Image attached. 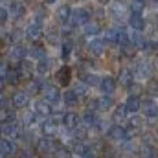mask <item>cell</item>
I'll use <instances>...</instances> for the list:
<instances>
[{"label":"cell","mask_w":158,"mask_h":158,"mask_svg":"<svg viewBox=\"0 0 158 158\" xmlns=\"http://www.w3.org/2000/svg\"><path fill=\"white\" fill-rule=\"evenodd\" d=\"M28 55L30 57H33V59H44V57H48V53H46V46L40 42V40H35V42H31V46L28 48Z\"/></svg>","instance_id":"19"},{"label":"cell","mask_w":158,"mask_h":158,"mask_svg":"<svg viewBox=\"0 0 158 158\" xmlns=\"http://www.w3.org/2000/svg\"><path fill=\"white\" fill-rule=\"evenodd\" d=\"M98 4L105 7V6H110V4H112V0H98Z\"/></svg>","instance_id":"41"},{"label":"cell","mask_w":158,"mask_h":158,"mask_svg":"<svg viewBox=\"0 0 158 158\" xmlns=\"http://www.w3.org/2000/svg\"><path fill=\"white\" fill-rule=\"evenodd\" d=\"M9 15H11L15 20H20V19L26 15V6H24V2H20V0L13 2L11 7H9Z\"/></svg>","instance_id":"27"},{"label":"cell","mask_w":158,"mask_h":158,"mask_svg":"<svg viewBox=\"0 0 158 158\" xmlns=\"http://www.w3.org/2000/svg\"><path fill=\"white\" fill-rule=\"evenodd\" d=\"M134 70H131V68H121L119 70V76H118V85L121 86H125V88H131L132 85H134Z\"/></svg>","instance_id":"18"},{"label":"cell","mask_w":158,"mask_h":158,"mask_svg":"<svg viewBox=\"0 0 158 158\" xmlns=\"http://www.w3.org/2000/svg\"><path fill=\"white\" fill-rule=\"evenodd\" d=\"M72 52H74V42H72V40H63V42H61V59H63L64 63L70 59Z\"/></svg>","instance_id":"33"},{"label":"cell","mask_w":158,"mask_h":158,"mask_svg":"<svg viewBox=\"0 0 158 158\" xmlns=\"http://www.w3.org/2000/svg\"><path fill=\"white\" fill-rule=\"evenodd\" d=\"M118 33H119L118 28H107V30H105V33H103V40H105L107 44L118 46Z\"/></svg>","instance_id":"30"},{"label":"cell","mask_w":158,"mask_h":158,"mask_svg":"<svg viewBox=\"0 0 158 158\" xmlns=\"http://www.w3.org/2000/svg\"><path fill=\"white\" fill-rule=\"evenodd\" d=\"M101 31H103V28H101V24H99V22H96V20H90V22H86V24L83 26V35H85V37H88V39L99 37V35H101Z\"/></svg>","instance_id":"20"},{"label":"cell","mask_w":158,"mask_h":158,"mask_svg":"<svg viewBox=\"0 0 158 158\" xmlns=\"http://www.w3.org/2000/svg\"><path fill=\"white\" fill-rule=\"evenodd\" d=\"M6 85H7V79H6V76H4V74H0V92H4Z\"/></svg>","instance_id":"40"},{"label":"cell","mask_w":158,"mask_h":158,"mask_svg":"<svg viewBox=\"0 0 158 158\" xmlns=\"http://www.w3.org/2000/svg\"><path fill=\"white\" fill-rule=\"evenodd\" d=\"M24 35H26V39L31 40V42L40 40L42 37H44V26L33 20L31 24H28V26H26V30H24Z\"/></svg>","instance_id":"13"},{"label":"cell","mask_w":158,"mask_h":158,"mask_svg":"<svg viewBox=\"0 0 158 158\" xmlns=\"http://www.w3.org/2000/svg\"><path fill=\"white\" fill-rule=\"evenodd\" d=\"M107 138L112 140V142H129V140H132L129 129H127L125 125H121V123H112V125H109V129H107Z\"/></svg>","instance_id":"1"},{"label":"cell","mask_w":158,"mask_h":158,"mask_svg":"<svg viewBox=\"0 0 158 158\" xmlns=\"http://www.w3.org/2000/svg\"><path fill=\"white\" fill-rule=\"evenodd\" d=\"M86 52L94 57H101L107 52V42L103 40V37H94L86 42Z\"/></svg>","instance_id":"8"},{"label":"cell","mask_w":158,"mask_h":158,"mask_svg":"<svg viewBox=\"0 0 158 158\" xmlns=\"http://www.w3.org/2000/svg\"><path fill=\"white\" fill-rule=\"evenodd\" d=\"M81 81L85 83V85H88V86H98V83H99V77L96 76V74H92V72H83L81 74Z\"/></svg>","instance_id":"36"},{"label":"cell","mask_w":158,"mask_h":158,"mask_svg":"<svg viewBox=\"0 0 158 158\" xmlns=\"http://www.w3.org/2000/svg\"><path fill=\"white\" fill-rule=\"evenodd\" d=\"M88 88H90V86H88V85H85L83 81H77V83H76V86H74V90L77 92L79 96H81V98H83V96H86Z\"/></svg>","instance_id":"37"},{"label":"cell","mask_w":158,"mask_h":158,"mask_svg":"<svg viewBox=\"0 0 158 158\" xmlns=\"http://www.w3.org/2000/svg\"><path fill=\"white\" fill-rule=\"evenodd\" d=\"M7 19H9V9H6V7L0 6V24H6Z\"/></svg>","instance_id":"38"},{"label":"cell","mask_w":158,"mask_h":158,"mask_svg":"<svg viewBox=\"0 0 158 158\" xmlns=\"http://www.w3.org/2000/svg\"><path fill=\"white\" fill-rule=\"evenodd\" d=\"M70 17H72V7L68 4H61L55 11V19L59 24H68L70 22Z\"/></svg>","instance_id":"22"},{"label":"cell","mask_w":158,"mask_h":158,"mask_svg":"<svg viewBox=\"0 0 158 158\" xmlns=\"http://www.w3.org/2000/svg\"><path fill=\"white\" fill-rule=\"evenodd\" d=\"M42 2H44V4H46V6H53V4H55V2H57V0H42Z\"/></svg>","instance_id":"42"},{"label":"cell","mask_w":158,"mask_h":158,"mask_svg":"<svg viewBox=\"0 0 158 158\" xmlns=\"http://www.w3.org/2000/svg\"><path fill=\"white\" fill-rule=\"evenodd\" d=\"M4 76H6V79H7V83H9V85H17L20 79H24V77H22V72H20V68H19V66H13V64L6 68Z\"/></svg>","instance_id":"24"},{"label":"cell","mask_w":158,"mask_h":158,"mask_svg":"<svg viewBox=\"0 0 158 158\" xmlns=\"http://www.w3.org/2000/svg\"><path fill=\"white\" fill-rule=\"evenodd\" d=\"M31 110H35L37 114H39L40 119L44 118H50L52 114H53V107L44 99V98H40V99H35L33 101V107H31Z\"/></svg>","instance_id":"14"},{"label":"cell","mask_w":158,"mask_h":158,"mask_svg":"<svg viewBox=\"0 0 158 158\" xmlns=\"http://www.w3.org/2000/svg\"><path fill=\"white\" fill-rule=\"evenodd\" d=\"M92 20V13L86 7H76L72 9V17H70V24L76 28H83L86 22Z\"/></svg>","instance_id":"5"},{"label":"cell","mask_w":158,"mask_h":158,"mask_svg":"<svg viewBox=\"0 0 158 158\" xmlns=\"http://www.w3.org/2000/svg\"><path fill=\"white\" fill-rule=\"evenodd\" d=\"M127 22H129V28H131L132 31L143 33L145 28H147V20H145V15H143V13H129Z\"/></svg>","instance_id":"9"},{"label":"cell","mask_w":158,"mask_h":158,"mask_svg":"<svg viewBox=\"0 0 158 158\" xmlns=\"http://www.w3.org/2000/svg\"><path fill=\"white\" fill-rule=\"evenodd\" d=\"M50 68H52V61H50L48 57H44V59L37 61V64H35V72L39 74L40 77H44V76L50 72Z\"/></svg>","instance_id":"31"},{"label":"cell","mask_w":158,"mask_h":158,"mask_svg":"<svg viewBox=\"0 0 158 158\" xmlns=\"http://www.w3.org/2000/svg\"><path fill=\"white\" fill-rule=\"evenodd\" d=\"M98 86H99L101 94H105V96H112V94L116 92V88H118V79L112 77V76H101V77H99V83H98Z\"/></svg>","instance_id":"11"},{"label":"cell","mask_w":158,"mask_h":158,"mask_svg":"<svg viewBox=\"0 0 158 158\" xmlns=\"http://www.w3.org/2000/svg\"><path fill=\"white\" fill-rule=\"evenodd\" d=\"M53 83L59 88H68L70 83H72V68L68 64H63L61 68H57L55 74H53Z\"/></svg>","instance_id":"4"},{"label":"cell","mask_w":158,"mask_h":158,"mask_svg":"<svg viewBox=\"0 0 158 158\" xmlns=\"http://www.w3.org/2000/svg\"><path fill=\"white\" fill-rule=\"evenodd\" d=\"M109 13L114 20H121V19H127L129 13H131V6L125 2V0H112V4L109 6Z\"/></svg>","instance_id":"3"},{"label":"cell","mask_w":158,"mask_h":158,"mask_svg":"<svg viewBox=\"0 0 158 158\" xmlns=\"http://www.w3.org/2000/svg\"><path fill=\"white\" fill-rule=\"evenodd\" d=\"M40 131H42V136H48V138H53L61 129H59V125L53 121L52 118H44L40 121Z\"/></svg>","instance_id":"16"},{"label":"cell","mask_w":158,"mask_h":158,"mask_svg":"<svg viewBox=\"0 0 158 158\" xmlns=\"http://www.w3.org/2000/svg\"><path fill=\"white\" fill-rule=\"evenodd\" d=\"M61 125H63L66 131H76L77 127H81V125H83V121H81V114H77L76 110H68V112H63Z\"/></svg>","instance_id":"7"},{"label":"cell","mask_w":158,"mask_h":158,"mask_svg":"<svg viewBox=\"0 0 158 158\" xmlns=\"http://www.w3.org/2000/svg\"><path fill=\"white\" fill-rule=\"evenodd\" d=\"M15 119H17V116H15V112H13L11 107H7V109H0V125L9 123V121H15Z\"/></svg>","instance_id":"34"},{"label":"cell","mask_w":158,"mask_h":158,"mask_svg":"<svg viewBox=\"0 0 158 158\" xmlns=\"http://www.w3.org/2000/svg\"><path fill=\"white\" fill-rule=\"evenodd\" d=\"M127 116H129V112H127V109H125V105H123V103L112 109V121H114V123H119V121H123V119L127 118Z\"/></svg>","instance_id":"32"},{"label":"cell","mask_w":158,"mask_h":158,"mask_svg":"<svg viewBox=\"0 0 158 158\" xmlns=\"http://www.w3.org/2000/svg\"><path fill=\"white\" fill-rule=\"evenodd\" d=\"M19 68H20L22 77H24V79H33V76L37 74V72H35V64H33V63H30L28 59H22V61L19 63Z\"/></svg>","instance_id":"26"},{"label":"cell","mask_w":158,"mask_h":158,"mask_svg":"<svg viewBox=\"0 0 158 158\" xmlns=\"http://www.w3.org/2000/svg\"><path fill=\"white\" fill-rule=\"evenodd\" d=\"M145 119H155L158 118V101L153 98H147L145 101H142V112Z\"/></svg>","instance_id":"12"},{"label":"cell","mask_w":158,"mask_h":158,"mask_svg":"<svg viewBox=\"0 0 158 158\" xmlns=\"http://www.w3.org/2000/svg\"><path fill=\"white\" fill-rule=\"evenodd\" d=\"M30 94L28 92H24V90H17L13 96H11V103H13V107L15 109H26L28 105H30Z\"/></svg>","instance_id":"17"},{"label":"cell","mask_w":158,"mask_h":158,"mask_svg":"<svg viewBox=\"0 0 158 158\" xmlns=\"http://www.w3.org/2000/svg\"><path fill=\"white\" fill-rule=\"evenodd\" d=\"M0 134H2L4 138H9V140L20 138V136H22V132H20V123L15 119V121H9V123L0 125Z\"/></svg>","instance_id":"10"},{"label":"cell","mask_w":158,"mask_h":158,"mask_svg":"<svg viewBox=\"0 0 158 158\" xmlns=\"http://www.w3.org/2000/svg\"><path fill=\"white\" fill-rule=\"evenodd\" d=\"M26 55H28V48L24 44H13V48H11V59L13 61L20 63L22 59H26Z\"/></svg>","instance_id":"28"},{"label":"cell","mask_w":158,"mask_h":158,"mask_svg":"<svg viewBox=\"0 0 158 158\" xmlns=\"http://www.w3.org/2000/svg\"><path fill=\"white\" fill-rule=\"evenodd\" d=\"M57 149V145L53 143V138H48V136H42L37 140V151L40 155H48V153H53Z\"/></svg>","instance_id":"21"},{"label":"cell","mask_w":158,"mask_h":158,"mask_svg":"<svg viewBox=\"0 0 158 158\" xmlns=\"http://www.w3.org/2000/svg\"><path fill=\"white\" fill-rule=\"evenodd\" d=\"M123 105H125V109H127L129 114H140L142 112V98L138 94H129L125 98Z\"/></svg>","instance_id":"15"},{"label":"cell","mask_w":158,"mask_h":158,"mask_svg":"<svg viewBox=\"0 0 158 158\" xmlns=\"http://www.w3.org/2000/svg\"><path fill=\"white\" fill-rule=\"evenodd\" d=\"M79 101H81V96H79L74 88H68L66 92H63V103H64L66 107L74 109V107L79 105Z\"/></svg>","instance_id":"23"},{"label":"cell","mask_w":158,"mask_h":158,"mask_svg":"<svg viewBox=\"0 0 158 158\" xmlns=\"http://www.w3.org/2000/svg\"><path fill=\"white\" fill-rule=\"evenodd\" d=\"M40 121H42V119L39 118V114H37L35 110H28V112L24 114V118H22V123H24L26 127H35V125H40Z\"/></svg>","instance_id":"29"},{"label":"cell","mask_w":158,"mask_h":158,"mask_svg":"<svg viewBox=\"0 0 158 158\" xmlns=\"http://www.w3.org/2000/svg\"><path fill=\"white\" fill-rule=\"evenodd\" d=\"M46 40L50 42V44H53V46H61V42H63V39H61V33L57 31V30H50V31H46Z\"/></svg>","instance_id":"35"},{"label":"cell","mask_w":158,"mask_h":158,"mask_svg":"<svg viewBox=\"0 0 158 158\" xmlns=\"http://www.w3.org/2000/svg\"><path fill=\"white\" fill-rule=\"evenodd\" d=\"M92 105H94V109H92V110H99V112H112V109L116 107V101H114V98H112V96H105V94H101L99 98H96V99L92 101Z\"/></svg>","instance_id":"6"},{"label":"cell","mask_w":158,"mask_h":158,"mask_svg":"<svg viewBox=\"0 0 158 158\" xmlns=\"http://www.w3.org/2000/svg\"><path fill=\"white\" fill-rule=\"evenodd\" d=\"M15 153V143L9 138L0 136V158H7Z\"/></svg>","instance_id":"25"},{"label":"cell","mask_w":158,"mask_h":158,"mask_svg":"<svg viewBox=\"0 0 158 158\" xmlns=\"http://www.w3.org/2000/svg\"><path fill=\"white\" fill-rule=\"evenodd\" d=\"M42 98L52 105V107H57L61 101H63V94H61V88L53 83H46L44 88H42Z\"/></svg>","instance_id":"2"},{"label":"cell","mask_w":158,"mask_h":158,"mask_svg":"<svg viewBox=\"0 0 158 158\" xmlns=\"http://www.w3.org/2000/svg\"><path fill=\"white\" fill-rule=\"evenodd\" d=\"M9 107V103H7V98L0 92V109H7Z\"/></svg>","instance_id":"39"}]
</instances>
